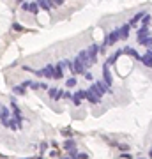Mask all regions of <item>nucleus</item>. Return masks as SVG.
<instances>
[{"instance_id":"obj_5","label":"nucleus","mask_w":152,"mask_h":159,"mask_svg":"<svg viewBox=\"0 0 152 159\" xmlns=\"http://www.w3.org/2000/svg\"><path fill=\"white\" fill-rule=\"evenodd\" d=\"M37 6H39L41 9H44V11H50V4H46V2H43V0L37 2Z\"/></svg>"},{"instance_id":"obj_7","label":"nucleus","mask_w":152,"mask_h":159,"mask_svg":"<svg viewBox=\"0 0 152 159\" xmlns=\"http://www.w3.org/2000/svg\"><path fill=\"white\" fill-rule=\"evenodd\" d=\"M0 111H2V104H0Z\"/></svg>"},{"instance_id":"obj_4","label":"nucleus","mask_w":152,"mask_h":159,"mask_svg":"<svg viewBox=\"0 0 152 159\" xmlns=\"http://www.w3.org/2000/svg\"><path fill=\"white\" fill-rule=\"evenodd\" d=\"M12 30H16V32H25V29H23L21 25H20V23H12Z\"/></svg>"},{"instance_id":"obj_3","label":"nucleus","mask_w":152,"mask_h":159,"mask_svg":"<svg viewBox=\"0 0 152 159\" xmlns=\"http://www.w3.org/2000/svg\"><path fill=\"white\" fill-rule=\"evenodd\" d=\"M12 94H16V96H23V94H25V87H23V85H14V87H12Z\"/></svg>"},{"instance_id":"obj_6","label":"nucleus","mask_w":152,"mask_h":159,"mask_svg":"<svg viewBox=\"0 0 152 159\" xmlns=\"http://www.w3.org/2000/svg\"><path fill=\"white\" fill-rule=\"evenodd\" d=\"M74 85H76V81H74V80L71 78V80H69V81H67V87H74Z\"/></svg>"},{"instance_id":"obj_1","label":"nucleus","mask_w":152,"mask_h":159,"mask_svg":"<svg viewBox=\"0 0 152 159\" xmlns=\"http://www.w3.org/2000/svg\"><path fill=\"white\" fill-rule=\"evenodd\" d=\"M11 111H12V117H14V120L18 122V125L21 127V120H23V117H21V110H20V106L16 104V101H14V99L11 101Z\"/></svg>"},{"instance_id":"obj_8","label":"nucleus","mask_w":152,"mask_h":159,"mask_svg":"<svg viewBox=\"0 0 152 159\" xmlns=\"http://www.w3.org/2000/svg\"><path fill=\"white\" fill-rule=\"evenodd\" d=\"M37 159H43V157H37Z\"/></svg>"},{"instance_id":"obj_2","label":"nucleus","mask_w":152,"mask_h":159,"mask_svg":"<svg viewBox=\"0 0 152 159\" xmlns=\"http://www.w3.org/2000/svg\"><path fill=\"white\" fill-rule=\"evenodd\" d=\"M21 9L23 11H30V12H34V14H37V9H39V6L37 4H28V2H21Z\"/></svg>"}]
</instances>
